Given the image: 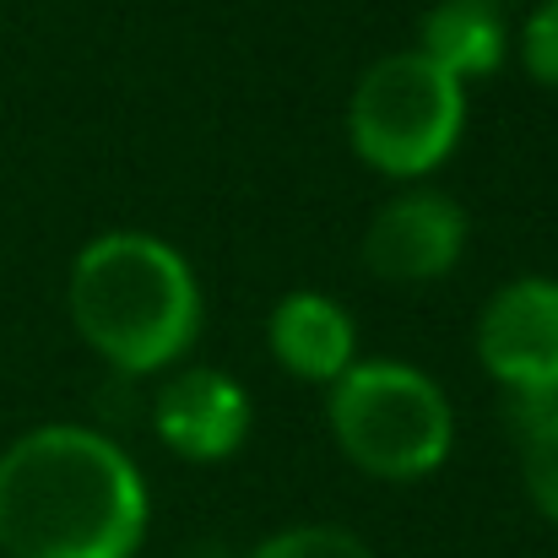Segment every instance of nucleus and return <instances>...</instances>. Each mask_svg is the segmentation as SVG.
Wrapping results in <instances>:
<instances>
[{
	"label": "nucleus",
	"instance_id": "1",
	"mask_svg": "<svg viewBox=\"0 0 558 558\" xmlns=\"http://www.w3.org/2000/svg\"><path fill=\"white\" fill-rule=\"evenodd\" d=\"M147 483L136 461L82 423H44L0 450L5 558H136Z\"/></svg>",
	"mask_w": 558,
	"mask_h": 558
},
{
	"label": "nucleus",
	"instance_id": "2",
	"mask_svg": "<svg viewBox=\"0 0 558 558\" xmlns=\"http://www.w3.org/2000/svg\"><path fill=\"white\" fill-rule=\"evenodd\" d=\"M71 326L120 374L180 364L201 331V288L185 255L153 233H104L71 266Z\"/></svg>",
	"mask_w": 558,
	"mask_h": 558
},
{
	"label": "nucleus",
	"instance_id": "3",
	"mask_svg": "<svg viewBox=\"0 0 558 558\" xmlns=\"http://www.w3.org/2000/svg\"><path fill=\"white\" fill-rule=\"evenodd\" d=\"M342 456L379 483H417L445 466L456 417L445 390L412 364H353L326 401Z\"/></svg>",
	"mask_w": 558,
	"mask_h": 558
},
{
	"label": "nucleus",
	"instance_id": "4",
	"mask_svg": "<svg viewBox=\"0 0 558 558\" xmlns=\"http://www.w3.org/2000/svg\"><path fill=\"white\" fill-rule=\"evenodd\" d=\"M466 125V93L417 49H396L374 60L353 87L348 136L359 158L385 180H423L434 174Z\"/></svg>",
	"mask_w": 558,
	"mask_h": 558
},
{
	"label": "nucleus",
	"instance_id": "5",
	"mask_svg": "<svg viewBox=\"0 0 558 558\" xmlns=\"http://www.w3.org/2000/svg\"><path fill=\"white\" fill-rule=\"evenodd\" d=\"M477 359L515 407L558 401V282L515 277L505 282L477 320Z\"/></svg>",
	"mask_w": 558,
	"mask_h": 558
},
{
	"label": "nucleus",
	"instance_id": "6",
	"mask_svg": "<svg viewBox=\"0 0 558 558\" xmlns=\"http://www.w3.org/2000/svg\"><path fill=\"white\" fill-rule=\"evenodd\" d=\"M466 250V211L445 190H401L374 211L364 233V266L385 282H439Z\"/></svg>",
	"mask_w": 558,
	"mask_h": 558
},
{
	"label": "nucleus",
	"instance_id": "7",
	"mask_svg": "<svg viewBox=\"0 0 558 558\" xmlns=\"http://www.w3.org/2000/svg\"><path fill=\"white\" fill-rule=\"evenodd\" d=\"M163 445L185 461H222L250 434V396L222 369H180L153 401Z\"/></svg>",
	"mask_w": 558,
	"mask_h": 558
},
{
	"label": "nucleus",
	"instance_id": "8",
	"mask_svg": "<svg viewBox=\"0 0 558 558\" xmlns=\"http://www.w3.org/2000/svg\"><path fill=\"white\" fill-rule=\"evenodd\" d=\"M266 342L277 353V364L310 385H337L342 374L353 369L359 359V331H353V315L326 299V293H288L277 310H271V326H266Z\"/></svg>",
	"mask_w": 558,
	"mask_h": 558
},
{
	"label": "nucleus",
	"instance_id": "9",
	"mask_svg": "<svg viewBox=\"0 0 558 558\" xmlns=\"http://www.w3.org/2000/svg\"><path fill=\"white\" fill-rule=\"evenodd\" d=\"M423 60H434L445 76L472 82V76H494L505 60V22L466 11V5H434L423 16Z\"/></svg>",
	"mask_w": 558,
	"mask_h": 558
},
{
	"label": "nucleus",
	"instance_id": "10",
	"mask_svg": "<svg viewBox=\"0 0 558 558\" xmlns=\"http://www.w3.org/2000/svg\"><path fill=\"white\" fill-rule=\"evenodd\" d=\"M521 423V483L537 505V515H548L558 526V401L515 417Z\"/></svg>",
	"mask_w": 558,
	"mask_h": 558
},
{
	"label": "nucleus",
	"instance_id": "11",
	"mask_svg": "<svg viewBox=\"0 0 558 558\" xmlns=\"http://www.w3.org/2000/svg\"><path fill=\"white\" fill-rule=\"evenodd\" d=\"M250 558H374V548L348 526H288Z\"/></svg>",
	"mask_w": 558,
	"mask_h": 558
},
{
	"label": "nucleus",
	"instance_id": "12",
	"mask_svg": "<svg viewBox=\"0 0 558 558\" xmlns=\"http://www.w3.org/2000/svg\"><path fill=\"white\" fill-rule=\"evenodd\" d=\"M521 60L532 82L558 93V0H532V16L521 27Z\"/></svg>",
	"mask_w": 558,
	"mask_h": 558
},
{
	"label": "nucleus",
	"instance_id": "13",
	"mask_svg": "<svg viewBox=\"0 0 558 558\" xmlns=\"http://www.w3.org/2000/svg\"><path fill=\"white\" fill-rule=\"evenodd\" d=\"M439 5H466V11H483V16H510V11H521V5H532V0H439Z\"/></svg>",
	"mask_w": 558,
	"mask_h": 558
}]
</instances>
